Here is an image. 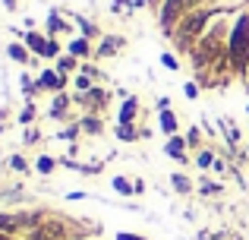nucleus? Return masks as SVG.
<instances>
[{
  "label": "nucleus",
  "mask_w": 249,
  "mask_h": 240,
  "mask_svg": "<svg viewBox=\"0 0 249 240\" xmlns=\"http://www.w3.org/2000/svg\"><path fill=\"white\" fill-rule=\"evenodd\" d=\"M70 51H73L76 57H85V54H89V41H85V38H76V41L70 44Z\"/></svg>",
  "instance_id": "1"
},
{
  "label": "nucleus",
  "mask_w": 249,
  "mask_h": 240,
  "mask_svg": "<svg viewBox=\"0 0 249 240\" xmlns=\"http://www.w3.org/2000/svg\"><path fill=\"white\" fill-rule=\"evenodd\" d=\"M167 155H174V158H183V139H170V142H167Z\"/></svg>",
  "instance_id": "2"
},
{
  "label": "nucleus",
  "mask_w": 249,
  "mask_h": 240,
  "mask_svg": "<svg viewBox=\"0 0 249 240\" xmlns=\"http://www.w3.org/2000/svg\"><path fill=\"white\" fill-rule=\"evenodd\" d=\"M19 224V218H10V215H0V231H13Z\"/></svg>",
  "instance_id": "3"
},
{
  "label": "nucleus",
  "mask_w": 249,
  "mask_h": 240,
  "mask_svg": "<svg viewBox=\"0 0 249 240\" xmlns=\"http://www.w3.org/2000/svg\"><path fill=\"white\" fill-rule=\"evenodd\" d=\"M114 190H117V193H123V196H129V184H126L123 177H117V180H114Z\"/></svg>",
  "instance_id": "4"
},
{
  "label": "nucleus",
  "mask_w": 249,
  "mask_h": 240,
  "mask_svg": "<svg viewBox=\"0 0 249 240\" xmlns=\"http://www.w3.org/2000/svg\"><path fill=\"white\" fill-rule=\"evenodd\" d=\"M161 127H164L167 133H174V129H177V123H174V117H170V114H161Z\"/></svg>",
  "instance_id": "5"
},
{
  "label": "nucleus",
  "mask_w": 249,
  "mask_h": 240,
  "mask_svg": "<svg viewBox=\"0 0 249 240\" xmlns=\"http://www.w3.org/2000/svg\"><path fill=\"white\" fill-rule=\"evenodd\" d=\"M133 111H136V101H126V105H123V123L133 117Z\"/></svg>",
  "instance_id": "6"
},
{
  "label": "nucleus",
  "mask_w": 249,
  "mask_h": 240,
  "mask_svg": "<svg viewBox=\"0 0 249 240\" xmlns=\"http://www.w3.org/2000/svg\"><path fill=\"white\" fill-rule=\"evenodd\" d=\"M51 167H54V161H51V158H41V161H38V171H41V174H48Z\"/></svg>",
  "instance_id": "7"
},
{
  "label": "nucleus",
  "mask_w": 249,
  "mask_h": 240,
  "mask_svg": "<svg viewBox=\"0 0 249 240\" xmlns=\"http://www.w3.org/2000/svg\"><path fill=\"white\" fill-rule=\"evenodd\" d=\"M10 54H13V57H16V60H25V51H22V48H19V44H10Z\"/></svg>",
  "instance_id": "8"
},
{
  "label": "nucleus",
  "mask_w": 249,
  "mask_h": 240,
  "mask_svg": "<svg viewBox=\"0 0 249 240\" xmlns=\"http://www.w3.org/2000/svg\"><path fill=\"white\" fill-rule=\"evenodd\" d=\"M199 165H202V167H205V165H212V155H208V152H202V155H199Z\"/></svg>",
  "instance_id": "9"
},
{
  "label": "nucleus",
  "mask_w": 249,
  "mask_h": 240,
  "mask_svg": "<svg viewBox=\"0 0 249 240\" xmlns=\"http://www.w3.org/2000/svg\"><path fill=\"white\" fill-rule=\"evenodd\" d=\"M117 240H145V237H139V234H117Z\"/></svg>",
  "instance_id": "10"
},
{
  "label": "nucleus",
  "mask_w": 249,
  "mask_h": 240,
  "mask_svg": "<svg viewBox=\"0 0 249 240\" xmlns=\"http://www.w3.org/2000/svg\"><path fill=\"white\" fill-rule=\"evenodd\" d=\"M199 240H212V237H208V234H202V237H199Z\"/></svg>",
  "instance_id": "11"
},
{
  "label": "nucleus",
  "mask_w": 249,
  "mask_h": 240,
  "mask_svg": "<svg viewBox=\"0 0 249 240\" xmlns=\"http://www.w3.org/2000/svg\"><path fill=\"white\" fill-rule=\"evenodd\" d=\"M0 240H13V237H3V234H0Z\"/></svg>",
  "instance_id": "12"
}]
</instances>
